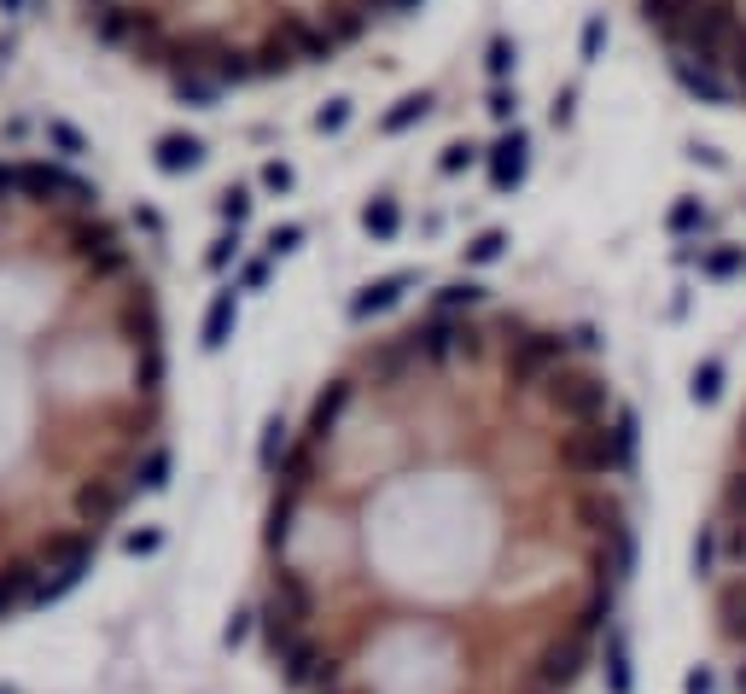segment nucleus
<instances>
[{
	"label": "nucleus",
	"mask_w": 746,
	"mask_h": 694,
	"mask_svg": "<svg viewBox=\"0 0 746 694\" xmlns=\"http://www.w3.org/2000/svg\"><path fill=\"white\" fill-rule=\"evenodd\" d=\"M170 426V321L82 175L0 158V625L105 555Z\"/></svg>",
	"instance_id": "2"
},
{
	"label": "nucleus",
	"mask_w": 746,
	"mask_h": 694,
	"mask_svg": "<svg viewBox=\"0 0 746 694\" xmlns=\"http://www.w3.org/2000/svg\"><path fill=\"white\" fill-rule=\"evenodd\" d=\"M630 415L554 315L449 298L344 350L274 455L286 694H577L630 578Z\"/></svg>",
	"instance_id": "1"
},
{
	"label": "nucleus",
	"mask_w": 746,
	"mask_h": 694,
	"mask_svg": "<svg viewBox=\"0 0 746 694\" xmlns=\"http://www.w3.org/2000/svg\"><path fill=\"white\" fill-rule=\"evenodd\" d=\"M636 18L694 94L746 105V0H636Z\"/></svg>",
	"instance_id": "4"
},
{
	"label": "nucleus",
	"mask_w": 746,
	"mask_h": 694,
	"mask_svg": "<svg viewBox=\"0 0 746 694\" xmlns=\"http://www.w3.org/2000/svg\"><path fill=\"white\" fill-rule=\"evenodd\" d=\"M140 76L187 94L263 88L368 41L408 0H59Z\"/></svg>",
	"instance_id": "3"
},
{
	"label": "nucleus",
	"mask_w": 746,
	"mask_h": 694,
	"mask_svg": "<svg viewBox=\"0 0 746 694\" xmlns=\"http://www.w3.org/2000/svg\"><path fill=\"white\" fill-rule=\"evenodd\" d=\"M706 607H712L717 654L729 665L735 694H746V409L717 473L712 520H706Z\"/></svg>",
	"instance_id": "5"
}]
</instances>
